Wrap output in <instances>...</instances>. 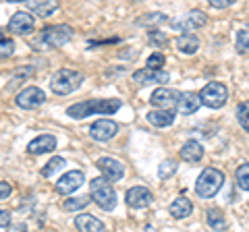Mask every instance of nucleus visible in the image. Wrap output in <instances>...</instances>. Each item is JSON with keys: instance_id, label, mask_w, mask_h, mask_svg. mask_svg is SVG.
<instances>
[{"instance_id": "1", "label": "nucleus", "mask_w": 249, "mask_h": 232, "mask_svg": "<svg viewBox=\"0 0 249 232\" xmlns=\"http://www.w3.org/2000/svg\"><path fill=\"white\" fill-rule=\"evenodd\" d=\"M123 102L116 98H96V99H83L73 106L67 108V114L71 118L81 120L89 114H114L116 110H121Z\"/></svg>"}, {"instance_id": "2", "label": "nucleus", "mask_w": 249, "mask_h": 232, "mask_svg": "<svg viewBox=\"0 0 249 232\" xmlns=\"http://www.w3.org/2000/svg\"><path fill=\"white\" fill-rule=\"evenodd\" d=\"M75 32L69 25H48L44 27L40 35L31 42V48L36 50H50V48H62L65 44L73 40Z\"/></svg>"}, {"instance_id": "3", "label": "nucleus", "mask_w": 249, "mask_h": 232, "mask_svg": "<svg viewBox=\"0 0 249 232\" xmlns=\"http://www.w3.org/2000/svg\"><path fill=\"white\" fill-rule=\"evenodd\" d=\"M89 195L104 212H112L114 210V205H116V191L110 184V181L104 179V176L91 179V182H89Z\"/></svg>"}, {"instance_id": "4", "label": "nucleus", "mask_w": 249, "mask_h": 232, "mask_svg": "<svg viewBox=\"0 0 249 232\" xmlns=\"http://www.w3.org/2000/svg\"><path fill=\"white\" fill-rule=\"evenodd\" d=\"M222 184H224V172H220L218 168H206L196 181V193L201 199H210L220 191Z\"/></svg>"}, {"instance_id": "5", "label": "nucleus", "mask_w": 249, "mask_h": 232, "mask_svg": "<svg viewBox=\"0 0 249 232\" xmlns=\"http://www.w3.org/2000/svg\"><path fill=\"white\" fill-rule=\"evenodd\" d=\"M83 83V75L79 71H73V68H60V71L52 77L50 87L54 94L58 96H69L73 94L75 89H79Z\"/></svg>"}, {"instance_id": "6", "label": "nucleus", "mask_w": 249, "mask_h": 232, "mask_svg": "<svg viewBox=\"0 0 249 232\" xmlns=\"http://www.w3.org/2000/svg\"><path fill=\"white\" fill-rule=\"evenodd\" d=\"M197 98H199V104H201V106L212 108V110H218V108H222L224 104H227V99H229V89L224 87L222 83L212 81V83H208L206 87L199 91Z\"/></svg>"}, {"instance_id": "7", "label": "nucleus", "mask_w": 249, "mask_h": 232, "mask_svg": "<svg viewBox=\"0 0 249 232\" xmlns=\"http://www.w3.org/2000/svg\"><path fill=\"white\" fill-rule=\"evenodd\" d=\"M178 98H181V91L168 89V87H160V89H156L154 94H152L150 104L156 106V108H166V110L177 112V108H178Z\"/></svg>"}, {"instance_id": "8", "label": "nucleus", "mask_w": 249, "mask_h": 232, "mask_svg": "<svg viewBox=\"0 0 249 232\" xmlns=\"http://www.w3.org/2000/svg\"><path fill=\"white\" fill-rule=\"evenodd\" d=\"M15 102H17L19 108H25V110H34V108H40V106L46 102V94H44L40 87L31 85V87H25L17 98H15Z\"/></svg>"}, {"instance_id": "9", "label": "nucleus", "mask_w": 249, "mask_h": 232, "mask_svg": "<svg viewBox=\"0 0 249 232\" xmlns=\"http://www.w3.org/2000/svg\"><path fill=\"white\" fill-rule=\"evenodd\" d=\"M36 27V19L25 11H17L9 21V32L17 35H29Z\"/></svg>"}, {"instance_id": "10", "label": "nucleus", "mask_w": 249, "mask_h": 232, "mask_svg": "<svg viewBox=\"0 0 249 232\" xmlns=\"http://www.w3.org/2000/svg\"><path fill=\"white\" fill-rule=\"evenodd\" d=\"M208 23V17L201 11H191L187 13L183 19H177V21H170V25H173L177 32H193V29H199L204 27Z\"/></svg>"}, {"instance_id": "11", "label": "nucleus", "mask_w": 249, "mask_h": 232, "mask_svg": "<svg viewBox=\"0 0 249 232\" xmlns=\"http://www.w3.org/2000/svg\"><path fill=\"white\" fill-rule=\"evenodd\" d=\"M83 181H85V174L81 172V170H71V172L62 174L56 181V191L60 193V195H71V193H75L81 187Z\"/></svg>"}, {"instance_id": "12", "label": "nucleus", "mask_w": 249, "mask_h": 232, "mask_svg": "<svg viewBox=\"0 0 249 232\" xmlns=\"http://www.w3.org/2000/svg\"><path fill=\"white\" fill-rule=\"evenodd\" d=\"M116 133H119V125L110 118H100L89 127V135H91V139H96V141H108V139H112Z\"/></svg>"}, {"instance_id": "13", "label": "nucleus", "mask_w": 249, "mask_h": 232, "mask_svg": "<svg viewBox=\"0 0 249 232\" xmlns=\"http://www.w3.org/2000/svg\"><path fill=\"white\" fill-rule=\"evenodd\" d=\"M124 201H127L129 207H135V210H142V207H147L154 201L152 191L147 187H131L124 195Z\"/></svg>"}, {"instance_id": "14", "label": "nucleus", "mask_w": 249, "mask_h": 232, "mask_svg": "<svg viewBox=\"0 0 249 232\" xmlns=\"http://www.w3.org/2000/svg\"><path fill=\"white\" fill-rule=\"evenodd\" d=\"M170 79V75L162 68H142V71L133 73V81L137 85H152V83H166Z\"/></svg>"}, {"instance_id": "15", "label": "nucleus", "mask_w": 249, "mask_h": 232, "mask_svg": "<svg viewBox=\"0 0 249 232\" xmlns=\"http://www.w3.org/2000/svg\"><path fill=\"white\" fill-rule=\"evenodd\" d=\"M96 166L100 168V172L104 174V179H108L110 182L112 181H121L124 176V166L114 158H100L96 162Z\"/></svg>"}, {"instance_id": "16", "label": "nucleus", "mask_w": 249, "mask_h": 232, "mask_svg": "<svg viewBox=\"0 0 249 232\" xmlns=\"http://www.w3.org/2000/svg\"><path fill=\"white\" fill-rule=\"evenodd\" d=\"M54 148H56V137L54 135H40V137H36L34 141H29L27 151L31 156H42V153H50Z\"/></svg>"}, {"instance_id": "17", "label": "nucleus", "mask_w": 249, "mask_h": 232, "mask_svg": "<svg viewBox=\"0 0 249 232\" xmlns=\"http://www.w3.org/2000/svg\"><path fill=\"white\" fill-rule=\"evenodd\" d=\"M147 120L154 127H170L175 122V112L166 110V108H154L147 112Z\"/></svg>"}, {"instance_id": "18", "label": "nucleus", "mask_w": 249, "mask_h": 232, "mask_svg": "<svg viewBox=\"0 0 249 232\" xmlns=\"http://www.w3.org/2000/svg\"><path fill=\"white\" fill-rule=\"evenodd\" d=\"M75 226H77V230H83V232H102V230H106L104 222L98 220V218H93V215H89V214L77 215V218H75Z\"/></svg>"}, {"instance_id": "19", "label": "nucleus", "mask_w": 249, "mask_h": 232, "mask_svg": "<svg viewBox=\"0 0 249 232\" xmlns=\"http://www.w3.org/2000/svg\"><path fill=\"white\" fill-rule=\"evenodd\" d=\"M199 106H201V104H199L197 94H193V91H181L177 112H181V114H196Z\"/></svg>"}, {"instance_id": "20", "label": "nucleus", "mask_w": 249, "mask_h": 232, "mask_svg": "<svg viewBox=\"0 0 249 232\" xmlns=\"http://www.w3.org/2000/svg\"><path fill=\"white\" fill-rule=\"evenodd\" d=\"M27 9L34 11L37 17H50L58 9V0H27Z\"/></svg>"}, {"instance_id": "21", "label": "nucleus", "mask_w": 249, "mask_h": 232, "mask_svg": "<svg viewBox=\"0 0 249 232\" xmlns=\"http://www.w3.org/2000/svg\"><path fill=\"white\" fill-rule=\"evenodd\" d=\"M201 158H204V148H201L197 141H193V139H191V141H187L181 148V160L196 164V162H199Z\"/></svg>"}, {"instance_id": "22", "label": "nucleus", "mask_w": 249, "mask_h": 232, "mask_svg": "<svg viewBox=\"0 0 249 232\" xmlns=\"http://www.w3.org/2000/svg\"><path fill=\"white\" fill-rule=\"evenodd\" d=\"M175 44H177V50L181 54H196L199 50V40H197V35H193V33L178 35Z\"/></svg>"}, {"instance_id": "23", "label": "nucleus", "mask_w": 249, "mask_h": 232, "mask_svg": "<svg viewBox=\"0 0 249 232\" xmlns=\"http://www.w3.org/2000/svg\"><path fill=\"white\" fill-rule=\"evenodd\" d=\"M191 212H193V205H191V201L187 197H177L173 203H170V215L177 218V220L187 218Z\"/></svg>"}, {"instance_id": "24", "label": "nucleus", "mask_w": 249, "mask_h": 232, "mask_svg": "<svg viewBox=\"0 0 249 232\" xmlns=\"http://www.w3.org/2000/svg\"><path fill=\"white\" fill-rule=\"evenodd\" d=\"M206 220H208V226L212 230H227V220H224V214L220 210H216V207L208 210Z\"/></svg>"}, {"instance_id": "25", "label": "nucleus", "mask_w": 249, "mask_h": 232, "mask_svg": "<svg viewBox=\"0 0 249 232\" xmlns=\"http://www.w3.org/2000/svg\"><path fill=\"white\" fill-rule=\"evenodd\" d=\"M89 203V197L88 195H81V197H69L67 201H65V210L67 212H79V210H83L85 205Z\"/></svg>"}, {"instance_id": "26", "label": "nucleus", "mask_w": 249, "mask_h": 232, "mask_svg": "<svg viewBox=\"0 0 249 232\" xmlns=\"http://www.w3.org/2000/svg\"><path fill=\"white\" fill-rule=\"evenodd\" d=\"M235 179L241 191H249V166L247 164H241L235 172Z\"/></svg>"}, {"instance_id": "27", "label": "nucleus", "mask_w": 249, "mask_h": 232, "mask_svg": "<svg viewBox=\"0 0 249 232\" xmlns=\"http://www.w3.org/2000/svg\"><path fill=\"white\" fill-rule=\"evenodd\" d=\"M177 172V162L175 160H164L162 164L158 166V179H162V181H166V179H170Z\"/></svg>"}, {"instance_id": "28", "label": "nucleus", "mask_w": 249, "mask_h": 232, "mask_svg": "<svg viewBox=\"0 0 249 232\" xmlns=\"http://www.w3.org/2000/svg\"><path fill=\"white\" fill-rule=\"evenodd\" d=\"M13 52H15L13 37H9L6 33H0V58H9Z\"/></svg>"}, {"instance_id": "29", "label": "nucleus", "mask_w": 249, "mask_h": 232, "mask_svg": "<svg viewBox=\"0 0 249 232\" xmlns=\"http://www.w3.org/2000/svg\"><path fill=\"white\" fill-rule=\"evenodd\" d=\"M164 63H166V56L162 52H154V54H150V58L145 60L147 68H162Z\"/></svg>"}, {"instance_id": "30", "label": "nucleus", "mask_w": 249, "mask_h": 232, "mask_svg": "<svg viewBox=\"0 0 249 232\" xmlns=\"http://www.w3.org/2000/svg\"><path fill=\"white\" fill-rule=\"evenodd\" d=\"M65 164H67V162L62 160V158H52V160L48 162V166H46V168L42 170V174H44V176H52L54 172H56V170L65 168Z\"/></svg>"}, {"instance_id": "31", "label": "nucleus", "mask_w": 249, "mask_h": 232, "mask_svg": "<svg viewBox=\"0 0 249 232\" xmlns=\"http://www.w3.org/2000/svg\"><path fill=\"white\" fill-rule=\"evenodd\" d=\"M237 52L247 54V29H241L237 33Z\"/></svg>"}, {"instance_id": "32", "label": "nucleus", "mask_w": 249, "mask_h": 232, "mask_svg": "<svg viewBox=\"0 0 249 232\" xmlns=\"http://www.w3.org/2000/svg\"><path fill=\"white\" fill-rule=\"evenodd\" d=\"M247 108H249V104H247V102H243V104L239 106V110H237V118H239L241 127H243L245 131L249 129V122H247Z\"/></svg>"}, {"instance_id": "33", "label": "nucleus", "mask_w": 249, "mask_h": 232, "mask_svg": "<svg viewBox=\"0 0 249 232\" xmlns=\"http://www.w3.org/2000/svg\"><path fill=\"white\" fill-rule=\"evenodd\" d=\"M156 42H158L160 46H164V44H168V37L162 32H158V29H152L150 32V44H156Z\"/></svg>"}, {"instance_id": "34", "label": "nucleus", "mask_w": 249, "mask_h": 232, "mask_svg": "<svg viewBox=\"0 0 249 232\" xmlns=\"http://www.w3.org/2000/svg\"><path fill=\"white\" fill-rule=\"evenodd\" d=\"M150 21L152 23H164L168 19H166V15H162V13H152L147 19H139V23H143V25H145V23H150Z\"/></svg>"}, {"instance_id": "35", "label": "nucleus", "mask_w": 249, "mask_h": 232, "mask_svg": "<svg viewBox=\"0 0 249 232\" xmlns=\"http://www.w3.org/2000/svg\"><path fill=\"white\" fill-rule=\"evenodd\" d=\"M210 6H214V9H229L237 2V0H208Z\"/></svg>"}, {"instance_id": "36", "label": "nucleus", "mask_w": 249, "mask_h": 232, "mask_svg": "<svg viewBox=\"0 0 249 232\" xmlns=\"http://www.w3.org/2000/svg\"><path fill=\"white\" fill-rule=\"evenodd\" d=\"M13 193V187L9 182H4V181H0V201L2 199H9V195Z\"/></svg>"}, {"instance_id": "37", "label": "nucleus", "mask_w": 249, "mask_h": 232, "mask_svg": "<svg viewBox=\"0 0 249 232\" xmlns=\"http://www.w3.org/2000/svg\"><path fill=\"white\" fill-rule=\"evenodd\" d=\"M11 226V214L6 210H0V230Z\"/></svg>"}, {"instance_id": "38", "label": "nucleus", "mask_w": 249, "mask_h": 232, "mask_svg": "<svg viewBox=\"0 0 249 232\" xmlns=\"http://www.w3.org/2000/svg\"><path fill=\"white\" fill-rule=\"evenodd\" d=\"M6 2H23V0H6Z\"/></svg>"}]
</instances>
